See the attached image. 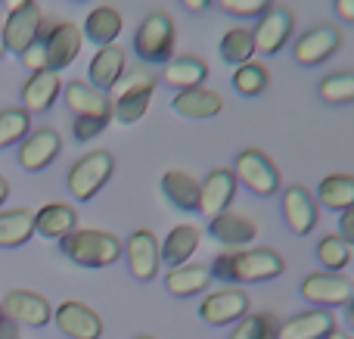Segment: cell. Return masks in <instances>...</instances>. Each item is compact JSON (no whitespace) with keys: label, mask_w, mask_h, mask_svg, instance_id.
I'll use <instances>...</instances> for the list:
<instances>
[{"label":"cell","mask_w":354,"mask_h":339,"mask_svg":"<svg viewBox=\"0 0 354 339\" xmlns=\"http://www.w3.org/2000/svg\"><path fill=\"white\" fill-rule=\"evenodd\" d=\"M6 53V47H3V31H0V56Z\"/></svg>","instance_id":"51"},{"label":"cell","mask_w":354,"mask_h":339,"mask_svg":"<svg viewBox=\"0 0 354 339\" xmlns=\"http://www.w3.org/2000/svg\"><path fill=\"white\" fill-rule=\"evenodd\" d=\"M230 339H280V321H277L270 311L245 315L243 321L233 327Z\"/></svg>","instance_id":"33"},{"label":"cell","mask_w":354,"mask_h":339,"mask_svg":"<svg viewBox=\"0 0 354 339\" xmlns=\"http://www.w3.org/2000/svg\"><path fill=\"white\" fill-rule=\"evenodd\" d=\"M196 249H199V228H193V224H177V228H171V234L165 237V243H162V262H165L168 268L187 265Z\"/></svg>","instance_id":"28"},{"label":"cell","mask_w":354,"mask_h":339,"mask_svg":"<svg viewBox=\"0 0 354 339\" xmlns=\"http://www.w3.org/2000/svg\"><path fill=\"white\" fill-rule=\"evenodd\" d=\"M124 259H128V271L134 280H140V284L153 280L162 265V246L153 230L149 228L134 230L128 237V243H124Z\"/></svg>","instance_id":"7"},{"label":"cell","mask_w":354,"mask_h":339,"mask_svg":"<svg viewBox=\"0 0 354 339\" xmlns=\"http://www.w3.org/2000/svg\"><path fill=\"white\" fill-rule=\"evenodd\" d=\"M122 35V12L115 6H97L84 22V37L93 41L97 47H109L115 37Z\"/></svg>","instance_id":"30"},{"label":"cell","mask_w":354,"mask_h":339,"mask_svg":"<svg viewBox=\"0 0 354 339\" xmlns=\"http://www.w3.org/2000/svg\"><path fill=\"white\" fill-rule=\"evenodd\" d=\"M301 296L330 311L336 305H348L354 299V280L336 271H314L305 274V280H301Z\"/></svg>","instance_id":"5"},{"label":"cell","mask_w":354,"mask_h":339,"mask_svg":"<svg viewBox=\"0 0 354 339\" xmlns=\"http://www.w3.org/2000/svg\"><path fill=\"white\" fill-rule=\"evenodd\" d=\"M106 118H91V116H75V125H72V131H75V140H91V137H97L100 131L106 128Z\"/></svg>","instance_id":"42"},{"label":"cell","mask_w":354,"mask_h":339,"mask_svg":"<svg viewBox=\"0 0 354 339\" xmlns=\"http://www.w3.org/2000/svg\"><path fill=\"white\" fill-rule=\"evenodd\" d=\"M3 3H6V10H10V12H16V10H22V6L35 3V0H3Z\"/></svg>","instance_id":"47"},{"label":"cell","mask_w":354,"mask_h":339,"mask_svg":"<svg viewBox=\"0 0 354 339\" xmlns=\"http://www.w3.org/2000/svg\"><path fill=\"white\" fill-rule=\"evenodd\" d=\"M218 3H221V10L233 12V16H258V12L264 16L274 0H218Z\"/></svg>","instance_id":"41"},{"label":"cell","mask_w":354,"mask_h":339,"mask_svg":"<svg viewBox=\"0 0 354 339\" xmlns=\"http://www.w3.org/2000/svg\"><path fill=\"white\" fill-rule=\"evenodd\" d=\"M153 91H156V75L147 72V68H131L115 81V87L109 91L112 93L109 100H122L131 97V93H153Z\"/></svg>","instance_id":"37"},{"label":"cell","mask_w":354,"mask_h":339,"mask_svg":"<svg viewBox=\"0 0 354 339\" xmlns=\"http://www.w3.org/2000/svg\"><path fill=\"white\" fill-rule=\"evenodd\" d=\"M289 31H292V12L286 6H270L261 16L258 28H252L255 37V50L261 56H274L283 50V44L289 41Z\"/></svg>","instance_id":"12"},{"label":"cell","mask_w":354,"mask_h":339,"mask_svg":"<svg viewBox=\"0 0 354 339\" xmlns=\"http://www.w3.org/2000/svg\"><path fill=\"white\" fill-rule=\"evenodd\" d=\"M171 109L183 118H214L224 103L214 91H205V87H193V91H177V97L171 100Z\"/></svg>","instance_id":"26"},{"label":"cell","mask_w":354,"mask_h":339,"mask_svg":"<svg viewBox=\"0 0 354 339\" xmlns=\"http://www.w3.org/2000/svg\"><path fill=\"white\" fill-rule=\"evenodd\" d=\"M339 41H342V37H339L336 25H317V28L305 31V35L295 41V59H299L301 66H317V62H324L326 56L339 47Z\"/></svg>","instance_id":"19"},{"label":"cell","mask_w":354,"mask_h":339,"mask_svg":"<svg viewBox=\"0 0 354 339\" xmlns=\"http://www.w3.org/2000/svg\"><path fill=\"white\" fill-rule=\"evenodd\" d=\"M66 103L75 116H91V118H112V100L109 93L97 91V87L84 84V81H68L66 87Z\"/></svg>","instance_id":"20"},{"label":"cell","mask_w":354,"mask_h":339,"mask_svg":"<svg viewBox=\"0 0 354 339\" xmlns=\"http://www.w3.org/2000/svg\"><path fill=\"white\" fill-rule=\"evenodd\" d=\"M283 221L299 237L314 230V224H317V203H314V196L305 187L295 184L283 193Z\"/></svg>","instance_id":"16"},{"label":"cell","mask_w":354,"mask_h":339,"mask_svg":"<svg viewBox=\"0 0 354 339\" xmlns=\"http://www.w3.org/2000/svg\"><path fill=\"white\" fill-rule=\"evenodd\" d=\"M208 284H212V268L193 265V262L168 268V274H165V290L171 293V296H180V299L196 296V293H205Z\"/></svg>","instance_id":"23"},{"label":"cell","mask_w":354,"mask_h":339,"mask_svg":"<svg viewBox=\"0 0 354 339\" xmlns=\"http://www.w3.org/2000/svg\"><path fill=\"white\" fill-rule=\"evenodd\" d=\"M336 330V318L326 309H311L280 324V339H326Z\"/></svg>","instance_id":"18"},{"label":"cell","mask_w":354,"mask_h":339,"mask_svg":"<svg viewBox=\"0 0 354 339\" xmlns=\"http://www.w3.org/2000/svg\"><path fill=\"white\" fill-rule=\"evenodd\" d=\"M286 262L280 253L268 246L258 249H233V253H221L212 262V280H224V284H264L283 274Z\"/></svg>","instance_id":"1"},{"label":"cell","mask_w":354,"mask_h":339,"mask_svg":"<svg viewBox=\"0 0 354 339\" xmlns=\"http://www.w3.org/2000/svg\"><path fill=\"white\" fill-rule=\"evenodd\" d=\"M205 78H208V66L199 59V56H177V59H168L165 72H162V81L177 87V91H193V87H202V81Z\"/></svg>","instance_id":"27"},{"label":"cell","mask_w":354,"mask_h":339,"mask_svg":"<svg viewBox=\"0 0 354 339\" xmlns=\"http://www.w3.org/2000/svg\"><path fill=\"white\" fill-rule=\"evenodd\" d=\"M112 168H115V159H112L109 149H93V153L81 156L72 168H68V190H72L75 199L87 203L93 199L103 184L112 178Z\"/></svg>","instance_id":"3"},{"label":"cell","mask_w":354,"mask_h":339,"mask_svg":"<svg viewBox=\"0 0 354 339\" xmlns=\"http://www.w3.org/2000/svg\"><path fill=\"white\" fill-rule=\"evenodd\" d=\"M44 44H47V72H59V68L75 62L81 44H84V31L75 22H59L50 28Z\"/></svg>","instance_id":"13"},{"label":"cell","mask_w":354,"mask_h":339,"mask_svg":"<svg viewBox=\"0 0 354 339\" xmlns=\"http://www.w3.org/2000/svg\"><path fill=\"white\" fill-rule=\"evenodd\" d=\"M59 147H62V140L53 128L35 131V134H28L22 140V147H19V165H22L25 172H41V168H47L50 162L59 156Z\"/></svg>","instance_id":"15"},{"label":"cell","mask_w":354,"mask_h":339,"mask_svg":"<svg viewBox=\"0 0 354 339\" xmlns=\"http://www.w3.org/2000/svg\"><path fill=\"white\" fill-rule=\"evenodd\" d=\"M28 125H31L28 112H25L22 106H12V109L0 112V149L25 140V137H28Z\"/></svg>","instance_id":"36"},{"label":"cell","mask_w":354,"mask_h":339,"mask_svg":"<svg viewBox=\"0 0 354 339\" xmlns=\"http://www.w3.org/2000/svg\"><path fill=\"white\" fill-rule=\"evenodd\" d=\"M3 315L19 327H47L53 321V309L44 296L31 290H12L3 299Z\"/></svg>","instance_id":"10"},{"label":"cell","mask_w":354,"mask_h":339,"mask_svg":"<svg viewBox=\"0 0 354 339\" xmlns=\"http://www.w3.org/2000/svg\"><path fill=\"white\" fill-rule=\"evenodd\" d=\"M199 190H202V184L187 172L171 168V172L162 174V193H165V199L174 205V209L199 212Z\"/></svg>","instance_id":"25"},{"label":"cell","mask_w":354,"mask_h":339,"mask_svg":"<svg viewBox=\"0 0 354 339\" xmlns=\"http://www.w3.org/2000/svg\"><path fill=\"white\" fill-rule=\"evenodd\" d=\"M233 168H236V181H243L255 196H270L280 190V172L261 149H243Z\"/></svg>","instance_id":"6"},{"label":"cell","mask_w":354,"mask_h":339,"mask_svg":"<svg viewBox=\"0 0 354 339\" xmlns=\"http://www.w3.org/2000/svg\"><path fill=\"white\" fill-rule=\"evenodd\" d=\"M78 228V212L66 203H47L35 212V234L44 240H62Z\"/></svg>","instance_id":"21"},{"label":"cell","mask_w":354,"mask_h":339,"mask_svg":"<svg viewBox=\"0 0 354 339\" xmlns=\"http://www.w3.org/2000/svg\"><path fill=\"white\" fill-rule=\"evenodd\" d=\"M19 59H22V66L28 68L31 75H35V72H47V44H44V35L37 37L31 47H25L22 53H19Z\"/></svg>","instance_id":"40"},{"label":"cell","mask_w":354,"mask_h":339,"mask_svg":"<svg viewBox=\"0 0 354 339\" xmlns=\"http://www.w3.org/2000/svg\"><path fill=\"white\" fill-rule=\"evenodd\" d=\"M317 199L320 205H326L333 212L354 209V174H330V178H324Z\"/></svg>","instance_id":"31"},{"label":"cell","mask_w":354,"mask_h":339,"mask_svg":"<svg viewBox=\"0 0 354 339\" xmlns=\"http://www.w3.org/2000/svg\"><path fill=\"white\" fill-rule=\"evenodd\" d=\"M180 3L187 6L189 12H202V10H205V6H208V0H180Z\"/></svg>","instance_id":"46"},{"label":"cell","mask_w":354,"mask_h":339,"mask_svg":"<svg viewBox=\"0 0 354 339\" xmlns=\"http://www.w3.org/2000/svg\"><path fill=\"white\" fill-rule=\"evenodd\" d=\"M134 50L143 62H168L174 50V22L165 12H149L134 35Z\"/></svg>","instance_id":"4"},{"label":"cell","mask_w":354,"mask_h":339,"mask_svg":"<svg viewBox=\"0 0 354 339\" xmlns=\"http://www.w3.org/2000/svg\"><path fill=\"white\" fill-rule=\"evenodd\" d=\"M124 75V50L109 44V47H100L97 56L87 66V78H91V87L109 93L115 87V81Z\"/></svg>","instance_id":"22"},{"label":"cell","mask_w":354,"mask_h":339,"mask_svg":"<svg viewBox=\"0 0 354 339\" xmlns=\"http://www.w3.org/2000/svg\"><path fill=\"white\" fill-rule=\"evenodd\" d=\"M149 100L153 93H131V97H122V100H112V118L118 125H134L147 116L149 109Z\"/></svg>","instance_id":"38"},{"label":"cell","mask_w":354,"mask_h":339,"mask_svg":"<svg viewBox=\"0 0 354 339\" xmlns=\"http://www.w3.org/2000/svg\"><path fill=\"white\" fill-rule=\"evenodd\" d=\"M345 321H348V327L354 330V299H351L348 305H345Z\"/></svg>","instance_id":"49"},{"label":"cell","mask_w":354,"mask_h":339,"mask_svg":"<svg viewBox=\"0 0 354 339\" xmlns=\"http://www.w3.org/2000/svg\"><path fill=\"white\" fill-rule=\"evenodd\" d=\"M208 234H212V240L224 243V246L230 249H239L245 246V243H252L258 237V224L252 221V218L239 215V212H221L218 218H212L208 221Z\"/></svg>","instance_id":"17"},{"label":"cell","mask_w":354,"mask_h":339,"mask_svg":"<svg viewBox=\"0 0 354 339\" xmlns=\"http://www.w3.org/2000/svg\"><path fill=\"white\" fill-rule=\"evenodd\" d=\"M53 321L68 339H100L103 336V321H100V315L91 305L75 302V299L62 302L59 309L53 311Z\"/></svg>","instance_id":"11"},{"label":"cell","mask_w":354,"mask_h":339,"mask_svg":"<svg viewBox=\"0 0 354 339\" xmlns=\"http://www.w3.org/2000/svg\"><path fill=\"white\" fill-rule=\"evenodd\" d=\"M233 87H236L243 97H255L268 87V68L258 66V62H245L233 72Z\"/></svg>","instance_id":"39"},{"label":"cell","mask_w":354,"mask_h":339,"mask_svg":"<svg viewBox=\"0 0 354 339\" xmlns=\"http://www.w3.org/2000/svg\"><path fill=\"white\" fill-rule=\"evenodd\" d=\"M320 100L330 106H345L354 103V72H336V75H326L317 87Z\"/></svg>","instance_id":"35"},{"label":"cell","mask_w":354,"mask_h":339,"mask_svg":"<svg viewBox=\"0 0 354 339\" xmlns=\"http://www.w3.org/2000/svg\"><path fill=\"white\" fill-rule=\"evenodd\" d=\"M41 25H44V12H41V6H35V3L10 12L6 22L0 25V31H3V47L19 56L25 47H31V44L41 37Z\"/></svg>","instance_id":"9"},{"label":"cell","mask_w":354,"mask_h":339,"mask_svg":"<svg viewBox=\"0 0 354 339\" xmlns=\"http://www.w3.org/2000/svg\"><path fill=\"white\" fill-rule=\"evenodd\" d=\"M59 249L68 262L81 268H109L122 259V240L97 228H75L72 234L59 240Z\"/></svg>","instance_id":"2"},{"label":"cell","mask_w":354,"mask_h":339,"mask_svg":"<svg viewBox=\"0 0 354 339\" xmlns=\"http://www.w3.org/2000/svg\"><path fill=\"white\" fill-rule=\"evenodd\" d=\"M336 12L342 22H354V0H336Z\"/></svg>","instance_id":"44"},{"label":"cell","mask_w":354,"mask_h":339,"mask_svg":"<svg viewBox=\"0 0 354 339\" xmlns=\"http://www.w3.org/2000/svg\"><path fill=\"white\" fill-rule=\"evenodd\" d=\"M339 237H342L348 246H354V209H345L339 215Z\"/></svg>","instance_id":"43"},{"label":"cell","mask_w":354,"mask_h":339,"mask_svg":"<svg viewBox=\"0 0 354 339\" xmlns=\"http://www.w3.org/2000/svg\"><path fill=\"white\" fill-rule=\"evenodd\" d=\"M59 72H35L22 87V109L25 112H44L59 97Z\"/></svg>","instance_id":"24"},{"label":"cell","mask_w":354,"mask_h":339,"mask_svg":"<svg viewBox=\"0 0 354 339\" xmlns=\"http://www.w3.org/2000/svg\"><path fill=\"white\" fill-rule=\"evenodd\" d=\"M317 259H320V265H324V271L342 274L351 262V246L339 234H330L317 243Z\"/></svg>","instance_id":"34"},{"label":"cell","mask_w":354,"mask_h":339,"mask_svg":"<svg viewBox=\"0 0 354 339\" xmlns=\"http://www.w3.org/2000/svg\"><path fill=\"white\" fill-rule=\"evenodd\" d=\"M3 318H6V315H3V302H0V321H3Z\"/></svg>","instance_id":"52"},{"label":"cell","mask_w":354,"mask_h":339,"mask_svg":"<svg viewBox=\"0 0 354 339\" xmlns=\"http://www.w3.org/2000/svg\"><path fill=\"white\" fill-rule=\"evenodd\" d=\"M35 237V212L10 209L0 212V249H16Z\"/></svg>","instance_id":"29"},{"label":"cell","mask_w":354,"mask_h":339,"mask_svg":"<svg viewBox=\"0 0 354 339\" xmlns=\"http://www.w3.org/2000/svg\"><path fill=\"white\" fill-rule=\"evenodd\" d=\"M221 56H224L227 66H245L255 56V37H252V28H230L224 37H221Z\"/></svg>","instance_id":"32"},{"label":"cell","mask_w":354,"mask_h":339,"mask_svg":"<svg viewBox=\"0 0 354 339\" xmlns=\"http://www.w3.org/2000/svg\"><path fill=\"white\" fill-rule=\"evenodd\" d=\"M6 196H10V184H6V178L0 174V205L6 203Z\"/></svg>","instance_id":"48"},{"label":"cell","mask_w":354,"mask_h":339,"mask_svg":"<svg viewBox=\"0 0 354 339\" xmlns=\"http://www.w3.org/2000/svg\"><path fill=\"white\" fill-rule=\"evenodd\" d=\"M249 315V296L236 286H227V290L208 293L199 305V318L212 327H227V324H239Z\"/></svg>","instance_id":"8"},{"label":"cell","mask_w":354,"mask_h":339,"mask_svg":"<svg viewBox=\"0 0 354 339\" xmlns=\"http://www.w3.org/2000/svg\"><path fill=\"white\" fill-rule=\"evenodd\" d=\"M137 339H156V336H147V333H143V336H137Z\"/></svg>","instance_id":"53"},{"label":"cell","mask_w":354,"mask_h":339,"mask_svg":"<svg viewBox=\"0 0 354 339\" xmlns=\"http://www.w3.org/2000/svg\"><path fill=\"white\" fill-rule=\"evenodd\" d=\"M326 339H351V333H345V330H339V327H336Z\"/></svg>","instance_id":"50"},{"label":"cell","mask_w":354,"mask_h":339,"mask_svg":"<svg viewBox=\"0 0 354 339\" xmlns=\"http://www.w3.org/2000/svg\"><path fill=\"white\" fill-rule=\"evenodd\" d=\"M0 339H19V324L3 318V321H0Z\"/></svg>","instance_id":"45"},{"label":"cell","mask_w":354,"mask_h":339,"mask_svg":"<svg viewBox=\"0 0 354 339\" xmlns=\"http://www.w3.org/2000/svg\"><path fill=\"white\" fill-rule=\"evenodd\" d=\"M233 193H236V174L227 172V168H218L212 172L205 181H202L199 190V212L212 221L221 212H227V205L233 203Z\"/></svg>","instance_id":"14"}]
</instances>
